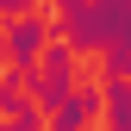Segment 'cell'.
I'll list each match as a JSON object with an SVG mask.
<instances>
[{
    "label": "cell",
    "mask_w": 131,
    "mask_h": 131,
    "mask_svg": "<svg viewBox=\"0 0 131 131\" xmlns=\"http://www.w3.org/2000/svg\"><path fill=\"white\" fill-rule=\"evenodd\" d=\"M56 31L75 50H119V44H131V0H94V6L69 0L56 13Z\"/></svg>",
    "instance_id": "obj_1"
},
{
    "label": "cell",
    "mask_w": 131,
    "mask_h": 131,
    "mask_svg": "<svg viewBox=\"0 0 131 131\" xmlns=\"http://www.w3.org/2000/svg\"><path fill=\"white\" fill-rule=\"evenodd\" d=\"M75 44H50L44 50V62H38V112H56V106H69L75 100Z\"/></svg>",
    "instance_id": "obj_2"
},
{
    "label": "cell",
    "mask_w": 131,
    "mask_h": 131,
    "mask_svg": "<svg viewBox=\"0 0 131 131\" xmlns=\"http://www.w3.org/2000/svg\"><path fill=\"white\" fill-rule=\"evenodd\" d=\"M6 69H19V75H38V62H44V50H50V19H38V13H25V19H13L6 31Z\"/></svg>",
    "instance_id": "obj_3"
},
{
    "label": "cell",
    "mask_w": 131,
    "mask_h": 131,
    "mask_svg": "<svg viewBox=\"0 0 131 131\" xmlns=\"http://www.w3.org/2000/svg\"><path fill=\"white\" fill-rule=\"evenodd\" d=\"M100 119H106V81H81L75 100L50 112V131H100Z\"/></svg>",
    "instance_id": "obj_4"
},
{
    "label": "cell",
    "mask_w": 131,
    "mask_h": 131,
    "mask_svg": "<svg viewBox=\"0 0 131 131\" xmlns=\"http://www.w3.org/2000/svg\"><path fill=\"white\" fill-rule=\"evenodd\" d=\"M38 106V75H19V69H0V125H13L19 112Z\"/></svg>",
    "instance_id": "obj_5"
},
{
    "label": "cell",
    "mask_w": 131,
    "mask_h": 131,
    "mask_svg": "<svg viewBox=\"0 0 131 131\" xmlns=\"http://www.w3.org/2000/svg\"><path fill=\"white\" fill-rule=\"evenodd\" d=\"M106 131H131V81H106Z\"/></svg>",
    "instance_id": "obj_6"
},
{
    "label": "cell",
    "mask_w": 131,
    "mask_h": 131,
    "mask_svg": "<svg viewBox=\"0 0 131 131\" xmlns=\"http://www.w3.org/2000/svg\"><path fill=\"white\" fill-rule=\"evenodd\" d=\"M106 81H131V44L106 50Z\"/></svg>",
    "instance_id": "obj_7"
},
{
    "label": "cell",
    "mask_w": 131,
    "mask_h": 131,
    "mask_svg": "<svg viewBox=\"0 0 131 131\" xmlns=\"http://www.w3.org/2000/svg\"><path fill=\"white\" fill-rule=\"evenodd\" d=\"M13 131H50V119L31 106V112H19V119H13Z\"/></svg>",
    "instance_id": "obj_8"
},
{
    "label": "cell",
    "mask_w": 131,
    "mask_h": 131,
    "mask_svg": "<svg viewBox=\"0 0 131 131\" xmlns=\"http://www.w3.org/2000/svg\"><path fill=\"white\" fill-rule=\"evenodd\" d=\"M0 69H6V38H0Z\"/></svg>",
    "instance_id": "obj_9"
},
{
    "label": "cell",
    "mask_w": 131,
    "mask_h": 131,
    "mask_svg": "<svg viewBox=\"0 0 131 131\" xmlns=\"http://www.w3.org/2000/svg\"><path fill=\"white\" fill-rule=\"evenodd\" d=\"M0 131H13V125H0Z\"/></svg>",
    "instance_id": "obj_10"
}]
</instances>
